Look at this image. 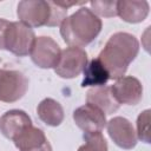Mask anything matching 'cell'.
Segmentation results:
<instances>
[{"instance_id": "1", "label": "cell", "mask_w": 151, "mask_h": 151, "mask_svg": "<svg viewBox=\"0 0 151 151\" xmlns=\"http://www.w3.org/2000/svg\"><path fill=\"white\" fill-rule=\"evenodd\" d=\"M138 52L139 42L134 35L127 32H117L109 38L98 59L106 68L110 79H119L124 77Z\"/></svg>"}, {"instance_id": "2", "label": "cell", "mask_w": 151, "mask_h": 151, "mask_svg": "<svg viewBox=\"0 0 151 151\" xmlns=\"http://www.w3.org/2000/svg\"><path fill=\"white\" fill-rule=\"evenodd\" d=\"M101 19L90 8L80 7L60 24V35L70 47H85L100 33Z\"/></svg>"}, {"instance_id": "3", "label": "cell", "mask_w": 151, "mask_h": 151, "mask_svg": "<svg viewBox=\"0 0 151 151\" xmlns=\"http://www.w3.org/2000/svg\"><path fill=\"white\" fill-rule=\"evenodd\" d=\"M19 21L28 27H55L67 17V9L61 7L57 1L45 0H22L17 7Z\"/></svg>"}, {"instance_id": "4", "label": "cell", "mask_w": 151, "mask_h": 151, "mask_svg": "<svg viewBox=\"0 0 151 151\" xmlns=\"http://www.w3.org/2000/svg\"><path fill=\"white\" fill-rule=\"evenodd\" d=\"M35 38L34 31L27 25L21 21H8L1 37L0 50H6L18 57H25L29 54Z\"/></svg>"}, {"instance_id": "5", "label": "cell", "mask_w": 151, "mask_h": 151, "mask_svg": "<svg viewBox=\"0 0 151 151\" xmlns=\"http://www.w3.org/2000/svg\"><path fill=\"white\" fill-rule=\"evenodd\" d=\"M27 90L28 79L22 72L0 68V101H18L26 94Z\"/></svg>"}, {"instance_id": "6", "label": "cell", "mask_w": 151, "mask_h": 151, "mask_svg": "<svg viewBox=\"0 0 151 151\" xmlns=\"http://www.w3.org/2000/svg\"><path fill=\"white\" fill-rule=\"evenodd\" d=\"M60 46L51 37H37L31 48L32 61L40 68H54L60 59Z\"/></svg>"}, {"instance_id": "7", "label": "cell", "mask_w": 151, "mask_h": 151, "mask_svg": "<svg viewBox=\"0 0 151 151\" xmlns=\"http://www.w3.org/2000/svg\"><path fill=\"white\" fill-rule=\"evenodd\" d=\"M87 53L79 47H67L61 51L60 59L54 67L57 76L64 79L78 77L87 65Z\"/></svg>"}, {"instance_id": "8", "label": "cell", "mask_w": 151, "mask_h": 151, "mask_svg": "<svg viewBox=\"0 0 151 151\" xmlns=\"http://www.w3.org/2000/svg\"><path fill=\"white\" fill-rule=\"evenodd\" d=\"M106 129L113 143L124 150H131L137 145V134L132 123L124 117H113L106 122Z\"/></svg>"}, {"instance_id": "9", "label": "cell", "mask_w": 151, "mask_h": 151, "mask_svg": "<svg viewBox=\"0 0 151 151\" xmlns=\"http://www.w3.org/2000/svg\"><path fill=\"white\" fill-rule=\"evenodd\" d=\"M110 87L113 98L119 105H137L143 98V85L136 77L132 76L117 79Z\"/></svg>"}, {"instance_id": "10", "label": "cell", "mask_w": 151, "mask_h": 151, "mask_svg": "<svg viewBox=\"0 0 151 151\" xmlns=\"http://www.w3.org/2000/svg\"><path fill=\"white\" fill-rule=\"evenodd\" d=\"M73 120L84 133L101 132L106 126V114L91 104L79 106L73 111Z\"/></svg>"}, {"instance_id": "11", "label": "cell", "mask_w": 151, "mask_h": 151, "mask_svg": "<svg viewBox=\"0 0 151 151\" xmlns=\"http://www.w3.org/2000/svg\"><path fill=\"white\" fill-rule=\"evenodd\" d=\"M32 125L31 117L22 110H9L0 117V132L11 140Z\"/></svg>"}, {"instance_id": "12", "label": "cell", "mask_w": 151, "mask_h": 151, "mask_svg": "<svg viewBox=\"0 0 151 151\" xmlns=\"http://www.w3.org/2000/svg\"><path fill=\"white\" fill-rule=\"evenodd\" d=\"M86 104H91L103 111L105 114H111L119 109V104L112 96L110 86L92 87L86 93Z\"/></svg>"}, {"instance_id": "13", "label": "cell", "mask_w": 151, "mask_h": 151, "mask_svg": "<svg viewBox=\"0 0 151 151\" xmlns=\"http://www.w3.org/2000/svg\"><path fill=\"white\" fill-rule=\"evenodd\" d=\"M150 6L147 1H117V15L129 24H138L149 15Z\"/></svg>"}, {"instance_id": "14", "label": "cell", "mask_w": 151, "mask_h": 151, "mask_svg": "<svg viewBox=\"0 0 151 151\" xmlns=\"http://www.w3.org/2000/svg\"><path fill=\"white\" fill-rule=\"evenodd\" d=\"M39 119L48 126H59L64 120V109L52 98L42 99L37 106Z\"/></svg>"}, {"instance_id": "15", "label": "cell", "mask_w": 151, "mask_h": 151, "mask_svg": "<svg viewBox=\"0 0 151 151\" xmlns=\"http://www.w3.org/2000/svg\"><path fill=\"white\" fill-rule=\"evenodd\" d=\"M83 73H84V79L81 81V87L104 86L110 79L106 68L98 58H94L90 63H87Z\"/></svg>"}, {"instance_id": "16", "label": "cell", "mask_w": 151, "mask_h": 151, "mask_svg": "<svg viewBox=\"0 0 151 151\" xmlns=\"http://www.w3.org/2000/svg\"><path fill=\"white\" fill-rule=\"evenodd\" d=\"M85 143L78 149V151H107V143L101 132L84 133Z\"/></svg>"}, {"instance_id": "17", "label": "cell", "mask_w": 151, "mask_h": 151, "mask_svg": "<svg viewBox=\"0 0 151 151\" xmlns=\"http://www.w3.org/2000/svg\"><path fill=\"white\" fill-rule=\"evenodd\" d=\"M91 11L97 17L112 18L117 15V1H100L94 0L90 2Z\"/></svg>"}, {"instance_id": "18", "label": "cell", "mask_w": 151, "mask_h": 151, "mask_svg": "<svg viewBox=\"0 0 151 151\" xmlns=\"http://www.w3.org/2000/svg\"><path fill=\"white\" fill-rule=\"evenodd\" d=\"M137 139H140L142 142L149 144L151 142L150 139V110H144L139 113L137 118Z\"/></svg>"}, {"instance_id": "19", "label": "cell", "mask_w": 151, "mask_h": 151, "mask_svg": "<svg viewBox=\"0 0 151 151\" xmlns=\"http://www.w3.org/2000/svg\"><path fill=\"white\" fill-rule=\"evenodd\" d=\"M32 151H52V146H51L50 142H47V143H45L42 146H40V147H38V149H34V150H32Z\"/></svg>"}]
</instances>
